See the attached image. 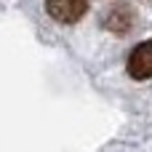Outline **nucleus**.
I'll list each match as a JSON object with an SVG mask.
<instances>
[{"mask_svg":"<svg viewBox=\"0 0 152 152\" xmlns=\"http://www.w3.org/2000/svg\"><path fill=\"white\" fill-rule=\"evenodd\" d=\"M126 67H128V75L134 80H147V77H152V40L139 43L131 51Z\"/></svg>","mask_w":152,"mask_h":152,"instance_id":"1","label":"nucleus"},{"mask_svg":"<svg viewBox=\"0 0 152 152\" xmlns=\"http://www.w3.org/2000/svg\"><path fill=\"white\" fill-rule=\"evenodd\" d=\"M88 8V0H45V11L61 21V24H72L77 21Z\"/></svg>","mask_w":152,"mask_h":152,"instance_id":"2","label":"nucleus"}]
</instances>
